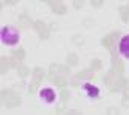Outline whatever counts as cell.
<instances>
[{
  "instance_id": "cell-13",
  "label": "cell",
  "mask_w": 129,
  "mask_h": 115,
  "mask_svg": "<svg viewBox=\"0 0 129 115\" xmlns=\"http://www.w3.org/2000/svg\"><path fill=\"white\" fill-rule=\"evenodd\" d=\"M15 95L14 89H2V92H0V101H2V104H6V101L9 98H12Z\"/></svg>"
},
{
  "instance_id": "cell-23",
  "label": "cell",
  "mask_w": 129,
  "mask_h": 115,
  "mask_svg": "<svg viewBox=\"0 0 129 115\" xmlns=\"http://www.w3.org/2000/svg\"><path fill=\"white\" fill-rule=\"evenodd\" d=\"M72 39H73V44L78 45V47H82V45L85 44V38H84L82 35H79V33H78V35H73Z\"/></svg>"
},
{
  "instance_id": "cell-29",
  "label": "cell",
  "mask_w": 129,
  "mask_h": 115,
  "mask_svg": "<svg viewBox=\"0 0 129 115\" xmlns=\"http://www.w3.org/2000/svg\"><path fill=\"white\" fill-rule=\"evenodd\" d=\"M66 115H82L79 110H76V109H69L67 112H66Z\"/></svg>"
},
{
  "instance_id": "cell-21",
  "label": "cell",
  "mask_w": 129,
  "mask_h": 115,
  "mask_svg": "<svg viewBox=\"0 0 129 115\" xmlns=\"http://www.w3.org/2000/svg\"><path fill=\"white\" fill-rule=\"evenodd\" d=\"M84 89L87 91V94H88L90 97H97V95H99V89H97L96 86H93V85H85Z\"/></svg>"
},
{
  "instance_id": "cell-16",
  "label": "cell",
  "mask_w": 129,
  "mask_h": 115,
  "mask_svg": "<svg viewBox=\"0 0 129 115\" xmlns=\"http://www.w3.org/2000/svg\"><path fill=\"white\" fill-rule=\"evenodd\" d=\"M12 57H14L15 61H18V62L24 61V57H26V50H24L23 47H20V48H15V50H12Z\"/></svg>"
},
{
  "instance_id": "cell-32",
  "label": "cell",
  "mask_w": 129,
  "mask_h": 115,
  "mask_svg": "<svg viewBox=\"0 0 129 115\" xmlns=\"http://www.w3.org/2000/svg\"><path fill=\"white\" fill-rule=\"evenodd\" d=\"M49 29L50 30H58V23H50L49 24Z\"/></svg>"
},
{
  "instance_id": "cell-15",
  "label": "cell",
  "mask_w": 129,
  "mask_h": 115,
  "mask_svg": "<svg viewBox=\"0 0 129 115\" xmlns=\"http://www.w3.org/2000/svg\"><path fill=\"white\" fill-rule=\"evenodd\" d=\"M76 77L79 80H91L94 77V71L93 70H82V71H79L76 74Z\"/></svg>"
},
{
  "instance_id": "cell-26",
  "label": "cell",
  "mask_w": 129,
  "mask_h": 115,
  "mask_svg": "<svg viewBox=\"0 0 129 115\" xmlns=\"http://www.w3.org/2000/svg\"><path fill=\"white\" fill-rule=\"evenodd\" d=\"M106 115H120V109L115 106H111L106 109Z\"/></svg>"
},
{
  "instance_id": "cell-2",
  "label": "cell",
  "mask_w": 129,
  "mask_h": 115,
  "mask_svg": "<svg viewBox=\"0 0 129 115\" xmlns=\"http://www.w3.org/2000/svg\"><path fill=\"white\" fill-rule=\"evenodd\" d=\"M44 76H46V71L43 70V68H35L34 70V76H32V82H30V86H29V94H35L37 92V89H38V86H40V83L43 82V79H44Z\"/></svg>"
},
{
  "instance_id": "cell-10",
  "label": "cell",
  "mask_w": 129,
  "mask_h": 115,
  "mask_svg": "<svg viewBox=\"0 0 129 115\" xmlns=\"http://www.w3.org/2000/svg\"><path fill=\"white\" fill-rule=\"evenodd\" d=\"M118 51H120L123 56L129 57V35H126V36L121 38L120 45H118Z\"/></svg>"
},
{
  "instance_id": "cell-11",
  "label": "cell",
  "mask_w": 129,
  "mask_h": 115,
  "mask_svg": "<svg viewBox=\"0 0 129 115\" xmlns=\"http://www.w3.org/2000/svg\"><path fill=\"white\" fill-rule=\"evenodd\" d=\"M18 24H20L21 27H24V29H29V27H32V26H34V21L30 20V17H29V15L21 14V15L18 17Z\"/></svg>"
},
{
  "instance_id": "cell-19",
  "label": "cell",
  "mask_w": 129,
  "mask_h": 115,
  "mask_svg": "<svg viewBox=\"0 0 129 115\" xmlns=\"http://www.w3.org/2000/svg\"><path fill=\"white\" fill-rule=\"evenodd\" d=\"M118 12H120V17L124 23L129 21V6L127 5H123V6H118Z\"/></svg>"
},
{
  "instance_id": "cell-9",
  "label": "cell",
  "mask_w": 129,
  "mask_h": 115,
  "mask_svg": "<svg viewBox=\"0 0 129 115\" xmlns=\"http://www.w3.org/2000/svg\"><path fill=\"white\" fill-rule=\"evenodd\" d=\"M124 86H127V80H126L124 77H120V76H118V79H117L112 85H109V89H111L112 92H117V91H120V89L123 91Z\"/></svg>"
},
{
  "instance_id": "cell-12",
  "label": "cell",
  "mask_w": 129,
  "mask_h": 115,
  "mask_svg": "<svg viewBox=\"0 0 129 115\" xmlns=\"http://www.w3.org/2000/svg\"><path fill=\"white\" fill-rule=\"evenodd\" d=\"M9 68H12L11 57H2V59H0V74H6Z\"/></svg>"
},
{
  "instance_id": "cell-14",
  "label": "cell",
  "mask_w": 129,
  "mask_h": 115,
  "mask_svg": "<svg viewBox=\"0 0 129 115\" xmlns=\"http://www.w3.org/2000/svg\"><path fill=\"white\" fill-rule=\"evenodd\" d=\"M49 79H50L56 86H59V88H64V86L67 85L66 79H64L62 76H58V74H49Z\"/></svg>"
},
{
  "instance_id": "cell-6",
  "label": "cell",
  "mask_w": 129,
  "mask_h": 115,
  "mask_svg": "<svg viewBox=\"0 0 129 115\" xmlns=\"http://www.w3.org/2000/svg\"><path fill=\"white\" fill-rule=\"evenodd\" d=\"M49 74H58V76H70V70L69 67H64V65H59V64H50L49 67Z\"/></svg>"
},
{
  "instance_id": "cell-22",
  "label": "cell",
  "mask_w": 129,
  "mask_h": 115,
  "mask_svg": "<svg viewBox=\"0 0 129 115\" xmlns=\"http://www.w3.org/2000/svg\"><path fill=\"white\" fill-rule=\"evenodd\" d=\"M17 74H18L20 77H26V76H29V67L24 65V64L18 65V68H17Z\"/></svg>"
},
{
  "instance_id": "cell-7",
  "label": "cell",
  "mask_w": 129,
  "mask_h": 115,
  "mask_svg": "<svg viewBox=\"0 0 129 115\" xmlns=\"http://www.w3.org/2000/svg\"><path fill=\"white\" fill-rule=\"evenodd\" d=\"M47 3L52 8V11L55 14H58V15H64V14L67 12V8H66V5H64L62 2H55V0H50V2H47Z\"/></svg>"
},
{
  "instance_id": "cell-20",
  "label": "cell",
  "mask_w": 129,
  "mask_h": 115,
  "mask_svg": "<svg viewBox=\"0 0 129 115\" xmlns=\"http://www.w3.org/2000/svg\"><path fill=\"white\" fill-rule=\"evenodd\" d=\"M79 64V56L76 54V53H70L69 56H67V65L69 67H75V65H78Z\"/></svg>"
},
{
  "instance_id": "cell-33",
  "label": "cell",
  "mask_w": 129,
  "mask_h": 115,
  "mask_svg": "<svg viewBox=\"0 0 129 115\" xmlns=\"http://www.w3.org/2000/svg\"><path fill=\"white\" fill-rule=\"evenodd\" d=\"M123 97H127L129 98V86H124L123 88Z\"/></svg>"
},
{
  "instance_id": "cell-5",
  "label": "cell",
  "mask_w": 129,
  "mask_h": 115,
  "mask_svg": "<svg viewBox=\"0 0 129 115\" xmlns=\"http://www.w3.org/2000/svg\"><path fill=\"white\" fill-rule=\"evenodd\" d=\"M111 53H112V70H114L117 74H123V71H124V62H123L121 59H118L115 48H114Z\"/></svg>"
},
{
  "instance_id": "cell-4",
  "label": "cell",
  "mask_w": 129,
  "mask_h": 115,
  "mask_svg": "<svg viewBox=\"0 0 129 115\" xmlns=\"http://www.w3.org/2000/svg\"><path fill=\"white\" fill-rule=\"evenodd\" d=\"M34 29L38 32V35H40L41 39H47L49 35H50L49 24H46L44 21H35V23H34Z\"/></svg>"
},
{
  "instance_id": "cell-28",
  "label": "cell",
  "mask_w": 129,
  "mask_h": 115,
  "mask_svg": "<svg viewBox=\"0 0 129 115\" xmlns=\"http://www.w3.org/2000/svg\"><path fill=\"white\" fill-rule=\"evenodd\" d=\"M84 3H85V2H82V0H75V2H73V6H75L76 9H81V8L84 6Z\"/></svg>"
},
{
  "instance_id": "cell-35",
  "label": "cell",
  "mask_w": 129,
  "mask_h": 115,
  "mask_svg": "<svg viewBox=\"0 0 129 115\" xmlns=\"http://www.w3.org/2000/svg\"><path fill=\"white\" fill-rule=\"evenodd\" d=\"M127 6H129V5H127Z\"/></svg>"
},
{
  "instance_id": "cell-8",
  "label": "cell",
  "mask_w": 129,
  "mask_h": 115,
  "mask_svg": "<svg viewBox=\"0 0 129 115\" xmlns=\"http://www.w3.org/2000/svg\"><path fill=\"white\" fill-rule=\"evenodd\" d=\"M40 97H41V100H44V101H47V103H52L56 95H55V91H53L52 88H44V89H41Z\"/></svg>"
},
{
  "instance_id": "cell-27",
  "label": "cell",
  "mask_w": 129,
  "mask_h": 115,
  "mask_svg": "<svg viewBox=\"0 0 129 115\" xmlns=\"http://www.w3.org/2000/svg\"><path fill=\"white\" fill-rule=\"evenodd\" d=\"M90 3H91V6H93V8H102L105 2H103V0H91Z\"/></svg>"
},
{
  "instance_id": "cell-25",
  "label": "cell",
  "mask_w": 129,
  "mask_h": 115,
  "mask_svg": "<svg viewBox=\"0 0 129 115\" xmlns=\"http://www.w3.org/2000/svg\"><path fill=\"white\" fill-rule=\"evenodd\" d=\"M100 68H102V61H100V59H93V61H91V70H93V71H96V70L99 71Z\"/></svg>"
},
{
  "instance_id": "cell-17",
  "label": "cell",
  "mask_w": 129,
  "mask_h": 115,
  "mask_svg": "<svg viewBox=\"0 0 129 115\" xmlns=\"http://www.w3.org/2000/svg\"><path fill=\"white\" fill-rule=\"evenodd\" d=\"M21 104V97L20 95H14L12 98H9L8 101H6V107H9V109H14V107H18Z\"/></svg>"
},
{
  "instance_id": "cell-34",
  "label": "cell",
  "mask_w": 129,
  "mask_h": 115,
  "mask_svg": "<svg viewBox=\"0 0 129 115\" xmlns=\"http://www.w3.org/2000/svg\"><path fill=\"white\" fill-rule=\"evenodd\" d=\"M91 24H94L93 20H84V26H91Z\"/></svg>"
},
{
  "instance_id": "cell-24",
  "label": "cell",
  "mask_w": 129,
  "mask_h": 115,
  "mask_svg": "<svg viewBox=\"0 0 129 115\" xmlns=\"http://www.w3.org/2000/svg\"><path fill=\"white\" fill-rule=\"evenodd\" d=\"M61 100H62L64 104L70 100V92H69V89H61Z\"/></svg>"
},
{
  "instance_id": "cell-30",
  "label": "cell",
  "mask_w": 129,
  "mask_h": 115,
  "mask_svg": "<svg viewBox=\"0 0 129 115\" xmlns=\"http://www.w3.org/2000/svg\"><path fill=\"white\" fill-rule=\"evenodd\" d=\"M121 106L129 109V98H127V97H123V98H121Z\"/></svg>"
},
{
  "instance_id": "cell-1",
  "label": "cell",
  "mask_w": 129,
  "mask_h": 115,
  "mask_svg": "<svg viewBox=\"0 0 129 115\" xmlns=\"http://www.w3.org/2000/svg\"><path fill=\"white\" fill-rule=\"evenodd\" d=\"M20 39V33L14 26H5L2 29V41L6 45H15Z\"/></svg>"
},
{
  "instance_id": "cell-18",
  "label": "cell",
  "mask_w": 129,
  "mask_h": 115,
  "mask_svg": "<svg viewBox=\"0 0 129 115\" xmlns=\"http://www.w3.org/2000/svg\"><path fill=\"white\" fill-rule=\"evenodd\" d=\"M115 74H117V73H115L114 70H112V71H108V73L105 74V77H103V82H105L108 86H109V85H112V83L118 79V76H115Z\"/></svg>"
},
{
  "instance_id": "cell-3",
  "label": "cell",
  "mask_w": 129,
  "mask_h": 115,
  "mask_svg": "<svg viewBox=\"0 0 129 115\" xmlns=\"http://www.w3.org/2000/svg\"><path fill=\"white\" fill-rule=\"evenodd\" d=\"M118 39H120V32H111V33H108V35H105L102 38V45L105 48H108L109 51H112L114 45H115V42Z\"/></svg>"
},
{
  "instance_id": "cell-31",
  "label": "cell",
  "mask_w": 129,
  "mask_h": 115,
  "mask_svg": "<svg viewBox=\"0 0 129 115\" xmlns=\"http://www.w3.org/2000/svg\"><path fill=\"white\" fill-rule=\"evenodd\" d=\"M2 3H3V5H8V6H14V5L17 3V0H3Z\"/></svg>"
}]
</instances>
